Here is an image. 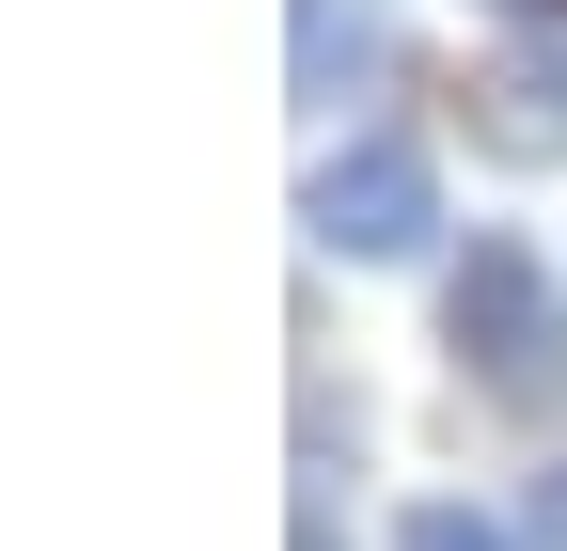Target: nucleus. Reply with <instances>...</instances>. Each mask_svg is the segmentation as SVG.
I'll return each mask as SVG.
<instances>
[{
  "mask_svg": "<svg viewBox=\"0 0 567 551\" xmlns=\"http://www.w3.org/2000/svg\"><path fill=\"white\" fill-rule=\"evenodd\" d=\"M442 347L488 409H567V300L520 237H473L457 284H442Z\"/></svg>",
  "mask_w": 567,
  "mask_h": 551,
  "instance_id": "obj_1",
  "label": "nucleus"
},
{
  "mask_svg": "<svg viewBox=\"0 0 567 551\" xmlns=\"http://www.w3.org/2000/svg\"><path fill=\"white\" fill-rule=\"evenodd\" d=\"M300 237H316V252H347V268L425 252V237H442V174H425V143H410V126L331 143V158L300 174Z\"/></svg>",
  "mask_w": 567,
  "mask_h": 551,
  "instance_id": "obj_2",
  "label": "nucleus"
},
{
  "mask_svg": "<svg viewBox=\"0 0 567 551\" xmlns=\"http://www.w3.org/2000/svg\"><path fill=\"white\" fill-rule=\"evenodd\" d=\"M488 95H505V111H488V143L551 158V143H567V17H520V63H505Z\"/></svg>",
  "mask_w": 567,
  "mask_h": 551,
  "instance_id": "obj_3",
  "label": "nucleus"
},
{
  "mask_svg": "<svg viewBox=\"0 0 567 551\" xmlns=\"http://www.w3.org/2000/svg\"><path fill=\"white\" fill-rule=\"evenodd\" d=\"M284 63H300V95H316V111H331L347 80H379V0H300Z\"/></svg>",
  "mask_w": 567,
  "mask_h": 551,
  "instance_id": "obj_4",
  "label": "nucleus"
},
{
  "mask_svg": "<svg viewBox=\"0 0 567 551\" xmlns=\"http://www.w3.org/2000/svg\"><path fill=\"white\" fill-rule=\"evenodd\" d=\"M394 551H520V536L488 520V505H410V520H394Z\"/></svg>",
  "mask_w": 567,
  "mask_h": 551,
  "instance_id": "obj_5",
  "label": "nucleus"
},
{
  "mask_svg": "<svg viewBox=\"0 0 567 551\" xmlns=\"http://www.w3.org/2000/svg\"><path fill=\"white\" fill-rule=\"evenodd\" d=\"M536 551H567V472H536Z\"/></svg>",
  "mask_w": 567,
  "mask_h": 551,
  "instance_id": "obj_6",
  "label": "nucleus"
},
{
  "mask_svg": "<svg viewBox=\"0 0 567 551\" xmlns=\"http://www.w3.org/2000/svg\"><path fill=\"white\" fill-rule=\"evenodd\" d=\"M488 17H567V0H488Z\"/></svg>",
  "mask_w": 567,
  "mask_h": 551,
  "instance_id": "obj_7",
  "label": "nucleus"
}]
</instances>
